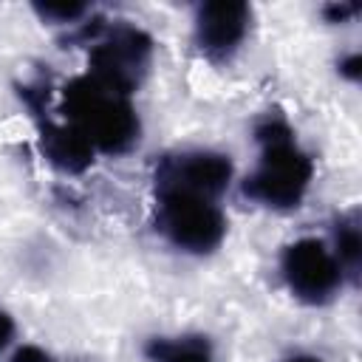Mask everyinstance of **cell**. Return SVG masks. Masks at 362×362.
I'll use <instances>...</instances> for the list:
<instances>
[{"label": "cell", "mask_w": 362, "mask_h": 362, "mask_svg": "<svg viewBox=\"0 0 362 362\" xmlns=\"http://www.w3.org/2000/svg\"><path fill=\"white\" fill-rule=\"evenodd\" d=\"M85 37H90V76L130 96L150 62L153 40L136 25H90Z\"/></svg>", "instance_id": "4"}, {"label": "cell", "mask_w": 362, "mask_h": 362, "mask_svg": "<svg viewBox=\"0 0 362 362\" xmlns=\"http://www.w3.org/2000/svg\"><path fill=\"white\" fill-rule=\"evenodd\" d=\"M359 65H362L359 54H351L348 59H342V62H339V74H345L348 79H359Z\"/></svg>", "instance_id": "14"}, {"label": "cell", "mask_w": 362, "mask_h": 362, "mask_svg": "<svg viewBox=\"0 0 362 362\" xmlns=\"http://www.w3.org/2000/svg\"><path fill=\"white\" fill-rule=\"evenodd\" d=\"M249 28V6L246 3H204L195 17V40L212 57L232 54Z\"/></svg>", "instance_id": "7"}, {"label": "cell", "mask_w": 362, "mask_h": 362, "mask_svg": "<svg viewBox=\"0 0 362 362\" xmlns=\"http://www.w3.org/2000/svg\"><path fill=\"white\" fill-rule=\"evenodd\" d=\"M280 269L288 291L308 305L328 303L342 283V269L334 252L317 238H303L286 246Z\"/></svg>", "instance_id": "5"}, {"label": "cell", "mask_w": 362, "mask_h": 362, "mask_svg": "<svg viewBox=\"0 0 362 362\" xmlns=\"http://www.w3.org/2000/svg\"><path fill=\"white\" fill-rule=\"evenodd\" d=\"M68 124L79 130L93 150L124 153L139 139V116L130 96L88 76H76L65 88L62 105Z\"/></svg>", "instance_id": "2"}, {"label": "cell", "mask_w": 362, "mask_h": 362, "mask_svg": "<svg viewBox=\"0 0 362 362\" xmlns=\"http://www.w3.org/2000/svg\"><path fill=\"white\" fill-rule=\"evenodd\" d=\"M144 354L153 362H212V345L201 334L156 337L147 342Z\"/></svg>", "instance_id": "9"}, {"label": "cell", "mask_w": 362, "mask_h": 362, "mask_svg": "<svg viewBox=\"0 0 362 362\" xmlns=\"http://www.w3.org/2000/svg\"><path fill=\"white\" fill-rule=\"evenodd\" d=\"M11 334H14V322H11V317L6 311H0V351L8 345Z\"/></svg>", "instance_id": "15"}, {"label": "cell", "mask_w": 362, "mask_h": 362, "mask_svg": "<svg viewBox=\"0 0 362 362\" xmlns=\"http://www.w3.org/2000/svg\"><path fill=\"white\" fill-rule=\"evenodd\" d=\"M232 178L229 156L209 150H187L164 156L156 164V189H184L206 198H218Z\"/></svg>", "instance_id": "6"}, {"label": "cell", "mask_w": 362, "mask_h": 362, "mask_svg": "<svg viewBox=\"0 0 362 362\" xmlns=\"http://www.w3.org/2000/svg\"><path fill=\"white\" fill-rule=\"evenodd\" d=\"M40 147L45 158L62 173H82L93 161V147L71 124H54L51 119H37Z\"/></svg>", "instance_id": "8"}, {"label": "cell", "mask_w": 362, "mask_h": 362, "mask_svg": "<svg viewBox=\"0 0 362 362\" xmlns=\"http://www.w3.org/2000/svg\"><path fill=\"white\" fill-rule=\"evenodd\" d=\"M14 362H48V356H45L40 348L25 345V348H20V351L14 354Z\"/></svg>", "instance_id": "13"}, {"label": "cell", "mask_w": 362, "mask_h": 362, "mask_svg": "<svg viewBox=\"0 0 362 362\" xmlns=\"http://www.w3.org/2000/svg\"><path fill=\"white\" fill-rule=\"evenodd\" d=\"M356 3H345V6H328L325 8V17H331L334 23H342L345 17H351V14H356Z\"/></svg>", "instance_id": "12"}, {"label": "cell", "mask_w": 362, "mask_h": 362, "mask_svg": "<svg viewBox=\"0 0 362 362\" xmlns=\"http://www.w3.org/2000/svg\"><path fill=\"white\" fill-rule=\"evenodd\" d=\"M156 223L175 249L189 255L218 249L226 235V218L215 198L184 189H156Z\"/></svg>", "instance_id": "3"}, {"label": "cell", "mask_w": 362, "mask_h": 362, "mask_svg": "<svg viewBox=\"0 0 362 362\" xmlns=\"http://www.w3.org/2000/svg\"><path fill=\"white\" fill-rule=\"evenodd\" d=\"M37 11L42 17H54L59 23H71L76 20L79 14H85V6H37Z\"/></svg>", "instance_id": "11"}, {"label": "cell", "mask_w": 362, "mask_h": 362, "mask_svg": "<svg viewBox=\"0 0 362 362\" xmlns=\"http://www.w3.org/2000/svg\"><path fill=\"white\" fill-rule=\"evenodd\" d=\"M260 144V161L243 181V195L272 209H291L303 201L314 164L297 147L291 127L283 119H263L255 130Z\"/></svg>", "instance_id": "1"}, {"label": "cell", "mask_w": 362, "mask_h": 362, "mask_svg": "<svg viewBox=\"0 0 362 362\" xmlns=\"http://www.w3.org/2000/svg\"><path fill=\"white\" fill-rule=\"evenodd\" d=\"M286 362H322V359H314V356H294V359H286Z\"/></svg>", "instance_id": "16"}, {"label": "cell", "mask_w": 362, "mask_h": 362, "mask_svg": "<svg viewBox=\"0 0 362 362\" xmlns=\"http://www.w3.org/2000/svg\"><path fill=\"white\" fill-rule=\"evenodd\" d=\"M334 243H337V263L342 269V274H354L359 272V257H362V232H359V218L356 212H348L339 218L337 229H334Z\"/></svg>", "instance_id": "10"}]
</instances>
